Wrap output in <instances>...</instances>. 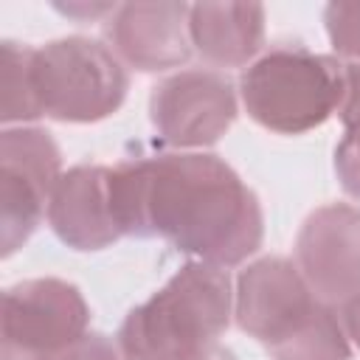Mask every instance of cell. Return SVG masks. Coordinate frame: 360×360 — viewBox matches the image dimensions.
<instances>
[{"mask_svg": "<svg viewBox=\"0 0 360 360\" xmlns=\"http://www.w3.org/2000/svg\"><path fill=\"white\" fill-rule=\"evenodd\" d=\"M110 202L121 236H160L217 267L262 248L259 197L217 155L169 152L110 169Z\"/></svg>", "mask_w": 360, "mask_h": 360, "instance_id": "6da1fadb", "label": "cell"}, {"mask_svg": "<svg viewBox=\"0 0 360 360\" xmlns=\"http://www.w3.org/2000/svg\"><path fill=\"white\" fill-rule=\"evenodd\" d=\"M231 315L233 287L225 267L194 259L127 312L115 343L124 360H180L219 343Z\"/></svg>", "mask_w": 360, "mask_h": 360, "instance_id": "7a4b0ae2", "label": "cell"}, {"mask_svg": "<svg viewBox=\"0 0 360 360\" xmlns=\"http://www.w3.org/2000/svg\"><path fill=\"white\" fill-rule=\"evenodd\" d=\"M239 96L259 127L278 135H301L338 112L343 62L304 45H278L242 70Z\"/></svg>", "mask_w": 360, "mask_h": 360, "instance_id": "3957f363", "label": "cell"}, {"mask_svg": "<svg viewBox=\"0 0 360 360\" xmlns=\"http://www.w3.org/2000/svg\"><path fill=\"white\" fill-rule=\"evenodd\" d=\"M34 87L42 115L93 124L124 104L129 76L110 45L90 37H62L34 48Z\"/></svg>", "mask_w": 360, "mask_h": 360, "instance_id": "277c9868", "label": "cell"}, {"mask_svg": "<svg viewBox=\"0 0 360 360\" xmlns=\"http://www.w3.org/2000/svg\"><path fill=\"white\" fill-rule=\"evenodd\" d=\"M90 307L76 284L62 278H25L3 292V360H48L87 335Z\"/></svg>", "mask_w": 360, "mask_h": 360, "instance_id": "5b68a950", "label": "cell"}, {"mask_svg": "<svg viewBox=\"0 0 360 360\" xmlns=\"http://www.w3.org/2000/svg\"><path fill=\"white\" fill-rule=\"evenodd\" d=\"M149 118L169 146L202 149L231 129L236 118V90L219 70L186 68L152 87Z\"/></svg>", "mask_w": 360, "mask_h": 360, "instance_id": "8992f818", "label": "cell"}, {"mask_svg": "<svg viewBox=\"0 0 360 360\" xmlns=\"http://www.w3.org/2000/svg\"><path fill=\"white\" fill-rule=\"evenodd\" d=\"M295 264L312 292L343 304L360 292V208L329 202L315 208L295 236Z\"/></svg>", "mask_w": 360, "mask_h": 360, "instance_id": "52a82bcc", "label": "cell"}, {"mask_svg": "<svg viewBox=\"0 0 360 360\" xmlns=\"http://www.w3.org/2000/svg\"><path fill=\"white\" fill-rule=\"evenodd\" d=\"M318 304L321 298L312 292L298 264L284 256L256 259L236 276V326L264 343V349L292 332Z\"/></svg>", "mask_w": 360, "mask_h": 360, "instance_id": "ba28073f", "label": "cell"}, {"mask_svg": "<svg viewBox=\"0 0 360 360\" xmlns=\"http://www.w3.org/2000/svg\"><path fill=\"white\" fill-rule=\"evenodd\" d=\"M110 51L129 68L155 73L191 56L186 3H121L107 17Z\"/></svg>", "mask_w": 360, "mask_h": 360, "instance_id": "9c48e42d", "label": "cell"}, {"mask_svg": "<svg viewBox=\"0 0 360 360\" xmlns=\"http://www.w3.org/2000/svg\"><path fill=\"white\" fill-rule=\"evenodd\" d=\"M48 225L73 250H104L121 239L110 202V166L79 163L62 172L48 197Z\"/></svg>", "mask_w": 360, "mask_h": 360, "instance_id": "30bf717a", "label": "cell"}, {"mask_svg": "<svg viewBox=\"0 0 360 360\" xmlns=\"http://www.w3.org/2000/svg\"><path fill=\"white\" fill-rule=\"evenodd\" d=\"M191 48L217 68H248L264 42V8L259 3L188 6Z\"/></svg>", "mask_w": 360, "mask_h": 360, "instance_id": "8fae6325", "label": "cell"}, {"mask_svg": "<svg viewBox=\"0 0 360 360\" xmlns=\"http://www.w3.org/2000/svg\"><path fill=\"white\" fill-rule=\"evenodd\" d=\"M0 169L34 183L45 197L62 177V155L48 129L6 127L0 135Z\"/></svg>", "mask_w": 360, "mask_h": 360, "instance_id": "7c38bea8", "label": "cell"}, {"mask_svg": "<svg viewBox=\"0 0 360 360\" xmlns=\"http://www.w3.org/2000/svg\"><path fill=\"white\" fill-rule=\"evenodd\" d=\"M270 360H352V343L332 304L321 301L292 332L267 346Z\"/></svg>", "mask_w": 360, "mask_h": 360, "instance_id": "4fadbf2b", "label": "cell"}, {"mask_svg": "<svg viewBox=\"0 0 360 360\" xmlns=\"http://www.w3.org/2000/svg\"><path fill=\"white\" fill-rule=\"evenodd\" d=\"M42 211H48V197L25 177L0 169V245L3 256L20 250L37 231Z\"/></svg>", "mask_w": 360, "mask_h": 360, "instance_id": "5bb4252c", "label": "cell"}, {"mask_svg": "<svg viewBox=\"0 0 360 360\" xmlns=\"http://www.w3.org/2000/svg\"><path fill=\"white\" fill-rule=\"evenodd\" d=\"M0 118L3 124H20L34 121L42 115L37 87H34V48L6 39L0 45Z\"/></svg>", "mask_w": 360, "mask_h": 360, "instance_id": "9a60e30c", "label": "cell"}, {"mask_svg": "<svg viewBox=\"0 0 360 360\" xmlns=\"http://www.w3.org/2000/svg\"><path fill=\"white\" fill-rule=\"evenodd\" d=\"M323 22L335 53L346 62H360V3H329Z\"/></svg>", "mask_w": 360, "mask_h": 360, "instance_id": "2e32d148", "label": "cell"}, {"mask_svg": "<svg viewBox=\"0 0 360 360\" xmlns=\"http://www.w3.org/2000/svg\"><path fill=\"white\" fill-rule=\"evenodd\" d=\"M335 174L343 191L360 200V124L346 127L340 143L335 146Z\"/></svg>", "mask_w": 360, "mask_h": 360, "instance_id": "e0dca14e", "label": "cell"}, {"mask_svg": "<svg viewBox=\"0 0 360 360\" xmlns=\"http://www.w3.org/2000/svg\"><path fill=\"white\" fill-rule=\"evenodd\" d=\"M48 360H124L121 349L115 340H110L101 332H87L82 335L76 343H70L68 349L56 352Z\"/></svg>", "mask_w": 360, "mask_h": 360, "instance_id": "ac0fdd59", "label": "cell"}, {"mask_svg": "<svg viewBox=\"0 0 360 360\" xmlns=\"http://www.w3.org/2000/svg\"><path fill=\"white\" fill-rule=\"evenodd\" d=\"M338 115L343 127L360 124V62H343V96Z\"/></svg>", "mask_w": 360, "mask_h": 360, "instance_id": "d6986e66", "label": "cell"}, {"mask_svg": "<svg viewBox=\"0 0 360 360\" xmlns=\"http://www.w3.org/2000/svg\"><path fill=\"white\" fill-rule=\"evenodd\" d=\"M56 11H62V14L73 17V20L87 22V20H98V17H104V14L110 17V14L115 11V3H68V6L56 3Z\"/></svg>", "mask_w": 360, "mask_h": 360, "instance_id": "ffe728a7", "label": "cell"}, {"mask_svg": "<svg viewBox=\"0 0 360 360\" xmlns=\"http://www.w3.org/2000/svg\"><path fill=\"white\" fill-rule=\"evenodd\" d=\"M338 315H340V323L346 329L349 343H354L360 349V292L352 295L349 301H343L340 309H338Z\"/></svg>", "mask_w": 360, "mask_h": 360, "instance_id": "44dd1931", "label": "cell"}, {"mask_svg": "<svg viewBox=\"0 0 360 360\" xmlns=\"http://www.w3.org/2000/svg\"><path fill=\"white\" fill-rule=\"evenodd\" d=\"M180 360H236L225 346H219V343H211V346H205V349H197V352H191V354H186V357H180Z\"/></svg>", "mask_w": 360, "mask_h": 360, "instance_id": "7402d4cb", "label": "cell"}]
</instances>
